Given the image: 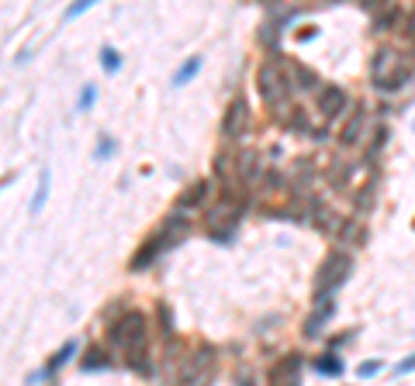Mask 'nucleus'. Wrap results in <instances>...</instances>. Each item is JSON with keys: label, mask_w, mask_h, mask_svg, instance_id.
Listing matches in <instances>:
<instances>
[{"label": "nucleus", "mask_w": 415, "mask_h": 386, "mask_svg": "<svg viewBox=\"0 0 415 386\" xmlns=\"http://www.w3.org/2000/svg\"><path fill=\"white\" fill-rule=\"evenodd\" d=\"M208 193H212V183H208V180H197V183H190V186L180 193V207H197Z\"/></svg>", "instance_id": "f8f14e48"}, {"label": "nucleus", "mask_w": 415, "mask_h": 386, "mask_svg": "<svg viewBox=\"0 0 415 386\" xmlns=\"http://www.w3.org/2000/svg\"><path fill=\"white\" fill-rule=\"evenodd\" d=\"M350 269H353L350 252H329L325 262L318 266V276H315V297H329L336 286H343Z\"/></svg>", "instance_id": "423d86ee"}, {"label": "nucleus", "mask_w": 415, "mask_h": 386, "mask_svg": "<svg viewBox=\"0 0 415 386\" xmlns=\"http://www.w3.org/2000/svg\"><path fill=\"white\" fill-rule=\"evenodd\" d=\"M94 100H97V87H83V90H80V100H77V111H90Z\"/></svg>", "instance_id": "4be33fe9"}, {"label": "nucleus", "mask_w": 415, "mask_h": 386, "mask_svg": "<svg viewBox=\"0 0 415 386\" xmlns=\"http://www.w3.org/2000/svg\"><path fill=\"white\" fill-rule=\"evenodd\" d=\"M156 314H159V328H163V338H173V321H170V307H166V303H156Z\"/></svg>", "instance_id": "412c9836"}, {"label": "nucleus", "mask_w": 415, "mask_h": 386, "mask_svg": "<svg viewBox=\"0 0 415 386\" xmlns=\"http://www.w3.org/2000/svg\"><path fill=\"white\" fill-rule=\"evenodd\" d=\"M243 386H253V379H250V376H246V379H243Z\"/></svg>", "instance_id": "cd10ccee"}, {"label": "nucleus", "mask_w": 415, "mask_h": 386, "mask_svg": "<svg viewBox=\"0 0 415 386\" xmlns=\"http://www.w3.org/2000/svg\"><path fill=\"white\" fill-rule=\"evenodd\" d=\"M377 372H381V362H377V358H370V362L360 365V376H363V379H370V376H377Z\"/></svg>", "instance_id": "393cba45"}, {"label": "nucleus", "mask_w": 415, "mask_h": 386, "mask_svg": "<svg viewBox=\"0 0 415 386\" xmlns=\"http://www.w3.org/2000/svg\"><path fill=\"white\" fill-rule=\"evenodd\" d=\"M73 355H77V341L70 338V341H63V345H59V352L45 362V369H42V372H35V379H49V376H52V372H59V369H63Z\"/></svg>", "instance_id": "9b49d317"}, {"label": "nucleus", "mask_w": 415, "mask_h": 386, "mask_svg": "<svg viewBox=\"0 0 415 386\" xmlns=\"http://www.w3.org/2000/svg\"><path fill=\"white\" fill-rule=\"evenodd\" d=\"M101 66H104L108 73H118V69H121V56H118L111 45H104V49H101Z\"/></svg>", "instance_id": "aec40b11"}, {"label": "nucleus", "mask_w": 415, "mask_h": 386, "mask_svg": "<svg viewBox=\"0 0 415 386\" xmlns=\"http://www.w3.org/2000/svg\"><path fill=\"white\" fill-rule=\"evenodd\" d=\"M197 69H201V56H190V59H187V63L173 73V87H187V83L197 76Z\"/></svg>", "instance_id": "4468645a"}, {"label": "nucleus", "mask_w": 415, "mask_h": 386, "mask_svg": "<svg viewBox=\"0 0 415 386\" xmlns=\"http://www.w3.org/2000/svg\"><path fill=\"white\" fill-rule=\"evenodd\" d=\"M315 372H318V376H339V372H343L339 355H332V352H329V355H318V358H315Z\"/></svg>", "instance_id": "dca6fc26"}, {"label": "nucleus", "mask_w": 415, "mask_h": 386, "mask_svg": "<svg viewBox=\"0 0 415 386\" xmlns=\"http://www.w3.org/2000/svg\"><path fill=\"white\" fill-rule=\"evenodd\" d=\"M94 8V0H80V4H73L70 11H66V21H73V18H80L83 11H90Z\"/></svg>", "instance_id": "5701e85b"}, {"label": "nucleus", "mask_w": 415, "mask_h": 386, "mask_svg": "<svg viewBox=\"0 0 415 386\" xmlns=\"http://www.w3.org/2000/svg\"><path fill=\"white\" fill-rule=\"evenodd\" d=\"M187 238V221L183 217H166L163 224H159V231L152 235V238H145L142 242V248H139V255H132V269L139 272V269H145L149 262H156L170 245H176V242H183Z\"/></svg>", "instance_id": "f03ea898"}, {"label": "nucleus", "mask_w": 415, "mask_h": 386, "mask_svg": "<svg viewBox=\"0 0 415 386\" xmlns=\"http://www.w3.org/2000/svg\"><path fill=\"white\" fill-rule=\"evenodd\" d=\"M398 376H405V372H415V355H408L405 362H398V369H394Z\"/></svg>", "instance_id": "a878e982"}, {"label": "nucleus", "mask_w": 415, "mask_h": 386, "mask_svg": "<svg viewBox=\"0 0 415 386\" xmlns=\"http://www.w3.org/2000/svg\"><path fill=\"white\" fill-rule=\"evenodd\" d=\"M236 221H239V204H236L232 193H222L212 207H208V214H204L208 231H212V238H219V242H225L236 231Z\"/></svg>", "instance_id": "39448f33"}, {"label": "nucleus", "mask_w": 415, "mask_h": 386, "mask_svg": "<svg viewBox=\"0 0 415 386\" xmlns=\"http://www.w3.org/2000/svg\"><path fill=\"white\" fill-rule=\"evenodd\" d=\"M236 169H239V180L250 183V180L256 176V152H243L239 162H236Z\"/></svg>", "instance_id": "a211bd4d"}, {"label": "nucleus", "mask_w": 415, "mask_h": 386, "mask_svg": "<svg viewBox=\"0 0 415 386\" xmlns=\"http://www.w3.org/2000/svg\"><path fill=\"white\" fill-rule=\"evenodd\" d=\"M212 362H215V348H212V345H197V348L180 362L176 383H180V386H194V383H201V376L212 369Z\"/></svg>", "instance_id": "0eeeda50"}, {"label": "nucleus", "mask_w": 415, "mask_h": 386, "mask_svg": "<svg viewBox=\"0 0 415 386\" xmlns=\"http://www.w3.org/2000/svg\"><path fill=\"white\" fill-rule=\"evenodd\" d=\"M346 104H350V97H346V90H339V87H322L318 90V114L322 118H339V114H346Z\"/></svg>", "instance_id": "1a4fd4ad"}, {"label": "nucleus", "mask_w": 415, "mask_h": 386, "mask_svg": "<svg viewBox=\"0 0 415 386\" xmlns=\"http://www.w3.org/2000/svg\"><path fill=\"white\" fill-rule=\"evenodd\" d=\"M363 128H367V111H363V107H356V111L350 114V121L343 125V131H339V142H343V145H360V135H363Z\"/></svg>", "instance_id": "9d476101"}, {"label": "nucleus", "mask_w": 415, "mask_h": 386, "mask_svg": "<svg viewBox=\"0 0 415 386\" xmlns=\"http://www.w3.org/2000/svg\"><path fill=\"white\" fill-rule=\"evenodd\" d=\"M111 362H108V352L104 348H87V355H83V362H80V369H87V372H94V369H108Z\"/></svg>", "instance_id": "2eb2a0df"}, {"label": "nucleus", "mask_w": 415, "mask_h": 386, "mask_svg": "<svg viewBox=\"0 0 415 386\" xmlns=\"http://www.w3.org/2000/svg\"><path fill=\"white\" fill-rule=\"evenodd\" d=\"M291 87L294 83H291V76H287V69H284V63L277 56H270V59L260 63V69H256V90H260L263 104H281Z\"/></svg>", "instance_id": "20e7f679"}, {"label": "nucleus", "mask_w": 415, "mask_h": 386, "mask_svg": "<svg viewBox=\"0 0 415 386\" xmlns=\"http://www.w3.org/2000/svg\"><path fill=\"white\" fill-rule=\"evenodd\" d=\"M49 180H52V173L42 169V176H39V190H35V200H32V214L42 211V204H45V197H49Z\"/></svg>", "instance_id": "6ab92c4d"}, {"label": "nucleus", "mask_w": 415, "mask_h": 386, "mask_svg": "<svg viewBox=\"0 0 415 386\" xmlns=\"http://www.w3.org/2000/svg\"><path fill=\"white\" fill-rule=\"evenodd\" d=\"M111 345H118L125 352V362L135 372H149L145 365V352H149V324L139 310H125V317L118 324H111Z\"/></svg>", "instance_id": "f257e3e1"}, {"label": "nucleus", "mask_w": 415, "mask_h": 386, "mask_svg": "<svg viewBox=\"0 0 415 386\" xmlns=\"http://www.w3.org/2000/svg\"><path fill=\"white\" fill-rule=\"evenodd\" d=\"M408 35L415 39V11H412V18H408Z\"/></svg>", "instance_id": "bb28decb"}, {"label": "nucleus", "mask_w": 415, "mask_h": 386, "mask_svg": "<svg viewBox=\"0 0 415 386\" xmlns=\"http://www.w3.org/2000/svg\"><path fill=\"white\" fill-rule=\"evenodd\" d=\"M291 73H294V87H298V90H318V87H322L318 76H315L312 69H305V66H294Z\"/></svg>", "instance_id": "f3484780"}, {"label": "nucleus", "mask_w": 415, "mask_h": 386, "mask_svg": "<svg viewBox=\"0 0 415 386\" xmlns=\"http://www.w3.org/2000/svg\"><path fill=\"white\" fill-rule=\"evenodd\" d=\"M370 80L377 90H401V83L412 80V69L401 66V52L391 45H381L370 59Z\"/></svg>", "instance_id": "7ed1b4c3"}, {"label": "nucleus", "mask_w": 415, "mask_h": 386, "mask_svg": "<svg viewBox=\"0 0 415 386\" xmlns=\"http://www.w3.org/2000/svg\"><path fill=\"white\" fill-rule=\"evenodd\" d=\"M246 128H250V107H246V100H243V97H236V100L229 104V111H225L222 135H225L229 142H236V138H243V135H246Z\"/></svg>", "instance_id": "6e6552de"}, {"label": "nucleus", "mask_w": 415, "mask_h": 386, "mask_svg": "<svg viewBox=\"0 0 415 386\" xmlns=\"http://www.w3.org/2000/svg\"><path fill=\"white\" fill-rule=\"evenodd\" d=\"M332 314H336V303H332V300H325V303H322V310H315V314L308 317V324H305V338H318L315 331H318V328H322Z\"/></svg>", "instance_id": "ddd939ff"}, {"label": "nucleus", "mask_w": 415, "mask_h": 386, "mask_svg": "<svg viewBox=\"0 0 415 386\" xmlns=\"http://www.w3.org/2000/svg\"><path fill=\"white\" fill-rule=\"evenodd\" d=\"M114 156V138H101L97 145V159H111Z\"/></svg>", "instance_id": "b1692460"}]
</instances>
